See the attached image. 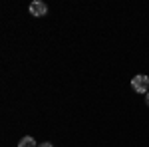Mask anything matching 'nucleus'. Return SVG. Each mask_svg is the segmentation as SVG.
<instances>
[{
    "label": "nucleus",
    "instance_id": "f257e3e1",
    "mask_svg": "<svg viewBox=\"0 0 149 147\" xmlns=\"http://www.w3.org/2000/svg\"><path fill=\"white\" fill-rule=\"evenodd\" d=\"M131 88L137 91V93H147L149 76H145V74H137V76H133V79H131Z\"/></svg>",
    "mask_w": 149,
    "mask_h": 147
},
{
    "label": "nucleus",
    "instance_id": "f03ea898",
    "mask_svg": "<svg viewBox=\"0 0 149 147\" xmlns=\"http://www.w3.org/2000/svg\"><path fill=\"white\" fill-rule=\"evenodd\" d=\"M30 14L34 16V18H42V16H46L48 14V6L42 2V0H34L32 4H30Z\"/></svg>",
    "mask_w": 149,
    "mask_h": 147
},
{
    "label": "nucleus",
    "instance_id": "7ed1b4c3",
    "mask_svg": "<svg viewBox=\"0 0 149 147\" xmlns=\"http://www.w3.org/2000/svg\"><path fill=\"white\" fill-rule=\"evenodd\" d=\"M18 147H38V145H36L34 137L26 135V137H22V139H20V141H18Z\"/></svg>",
    "mask_w": 149,
    "mask_h": 147
},
{
    "label": "nucleus",
    "instance_id": "20e7f679",
    "mask_svg": "<svg viewBox=\"0 0 149 147\" xmlns=\"http://www.w3.org/2000/svg\"><path fill=\"white\" fill-rule=\"evenodd\" d=\"M38 147H54V145H52L50 141H44V143H40V145H38Z\"/></svg>",
    "mask_w": 149,
    "mask_h": 147
},
{
    "label": "nucleus",
    "instance_id": "39448f33",
    "mask_svg": "<svg viewBox=\"0 0 149 147\" xmlns=\"http://www.w3.org/2000/svg\"><path fill=\"white\" fill-rule=\"evenodd\" d=\"M145 103H147V105H149V91H147V93H145Z\"/></svg>",
    "mask_w": 149,
    "mask_h": 147
}]
</instances>
